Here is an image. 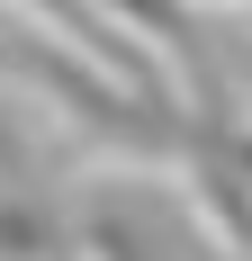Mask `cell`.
Wrapping results in <instances>:
<instances>
[{"label": "cell", "instance_id": "1", "mask_svg": "<svg viewBox=\"0 0 252 261\" xmlns=\"http://www.w3.org/2000/svg\"><path fill=\"white\" fill-rule=\"evenodd\" d=\"M0 63L36 90V99H54L81 135H99L108 153H126V162H189V126H198V117H180V99L162 81H144V72H90L81 54L45 45V36H9Z\"/></svg>", "mask_w": 252, "mask_h": 261}, {"label": "cell", "instance_id": "2", "mask_svg": "<svg viewBox=\"0 0 252 261\" xmlns=\"http://www.w3.org/2000/svg\"><path fill=\"white\" fill-rule=\"evenodd\" d=\"M72 252L81 261H225L216 234L162 189H99L72 216Z\"/></svg>", "mask_w": 252, "mask_h": 261}]
</instances>
